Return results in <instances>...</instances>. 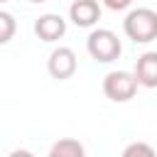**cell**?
<instances>
[{
	"mask_svg": "<svg viewBox=\"0 0 157 157\" xmlns=\"http://www.w3.org/2000/svg\"><path fill=\"white\" fill-rule=\"evenodd\" d=\"M103 93L113 103H128L137 93V78L132 71H110L103 78Z\"/></svg>",
	"mask_w": 157,
	"mask_h": 157,
	"instance_id": "3957f363",
	"label": "cell"
},
{
	"mask_svg": "<svg viewBox=\"0 0 157 157\" xmlns=\"http://www.w3.org/2000/svg\"><path fill=\"white\" fill-rule=\"evenodd\" d=\"M7 157H34V152H29V150H22V147H20V150H12Z\"/></svg>",
	"mask_w": 157,
	"mask_h": 157,
	"instance_id": "7c38bea8",
	"label": "cell"
},
{
	"mask_svg": "<svg viewBox=\"0 0 157 157\" xmlns=\"http://www.w3.org/2000/svg\"><path fill=\"white\" fill-rule=\"evenodd\" d=\"M34 34L42 42H56L66 34V20L56 12H44L34 20Z\"/></svg>",
	"mask_w": 157,
	"mask_h": 157,
	"instance_id": "5b68a950",
	"label": "cell"
},
{
	"mask_svg": "<svg viewBox=\"0 0 157 157\" xmlns=\"http://www.w3.org/2000/svg\"><path fill=\"white\" fill-rule=\"evenodd\" d=\"M29 2H47V0H29Z\"/></svg>",
	"mask_w": 157,
	"mask_h": 157,
	"instance_id": "4fadbf2b",
	"label": "cell"
},
{
	"mask_svg": "<svg viewBox=\"0 0 157 157\" xmlns=\"http://www.w3.org/2000/svg\"><path fill=\"white\" fill-rule=\"evenodd\" d=\"M86 49L91 54V59L101 61V64H110L120 56L123 52V44L118 39V34L113 29H105V27H96L88 32L86 37Z\"/></svg>",
	"mask_w": 157,
	"mask_h": 157,
	"instance_id": "7a4b0ae2",
	"label": "cell"
},
{
	"mask_svg": "<svg viewBox=\"0 0 157 157\" xmlns=\"http://www.w3.org/2000/svg\"><path fill=\"white\" fill-rule=\"evenodd\" d=\"M15 32H17L15 17L10 12H5V10H0V44H7L15 37Z\"/></svg>",
	"mask_w": 157,
	"mask_h": 157,
	"instance_id": "9c48e42d",
	"label": "cell"
},
{
	"mask_svg": "<svg viewBox=\"0 0 157 157\" xmlns=\"http://www.w3.org/2000/svg\"><path fill=\"white\" fill-rule=\"evenodd\" d=\"M47 157H86V147L76 137H61L49 147Z\"/></svg>",
	"mask_w": 157,
	"mask_h": 157,
	"instance_id": "ba28073f",
	"label": "cell"
},
{
	"mask_svg": "<svg viewBox=\"0 0 157 157\" xmlns=\"http://www.w3.org/2000/svg\"><path fill=\"white\" fill-rule=\"evenodd\" d=\"M2 2H10V0H0V5H2Z\"/></svg>",
	"mask_w": 157,
	"mask_h": 157,
	"instance_id": "5bb4252c",
	"label": "cell"
},
{
	"mask_svg": "<svg viewBox=\"0 0 157 157\" xmlns=\"http://www.w3.org/2000/svg\"><path fill=\"white\" fill-rule=\"evenodd\" d=\"M120 157H157V152H155V147L150 145V142H130L125 150H123V155Z\"/></svg>",
	"mask_w": 157,
	"mask_h": 157,
	"instance_id": "30bf717a",
	"label": "cell"
},
{
	"mask_svg": "<svg viewBox=\"0 0 157 157\" xmlns=\"http://www.w3.org/2000/svg\"><path fill=\"white\" fill-rule=\"evenodd\" d=\"M135 78L137 86L145 88H157V52H145L135 61Z\"/></svg>",
	"mask_w": 157,
	"mask_h": 157,
	"instance_id": "52a82bcc",
	"label": "cell"
},
{
	"mask_svg": "<svg viewBox=\"0 0 157 157\" xmlns=\"http://www.w3.org/2000/svg\"><path fill=\"white\" fill-rule=\"evenodd\" d=\"M78 69V59H76V52L71 47H56L52 49L49 59H47V71L52 74V78H59V81H66L76 74Z\"/></svg>",
	"mask_w": 157,
	"mask_h": 157,
	"instance_id": "277c9868",
	"label": "cell"
},
{
	"mask_svg": "<svg viewBox=\"0 0 157 157\" xmlns=\"http://www.w3.org/2000/svg\"><path fill=\"white\" fill-rule=\"evenodd\" d=\"M69 20L76 27H93L101 20V2L98 0H74L69 5Z\"/></svg>",
	"mask_w": 157,
	"mask_h": 157,
	"instance_id": "8992f818",
	"label": "cell"
},
{
	"mask_svg": "<svg viewBox=\"0 0 157 157\" xmlns=\"http://www.w3.org/2000/svg\"><path fill=\"white\" fill-rule=\"evenodd\" d=\"M123 32L135 44H147L157 39V12L152 7H135L123 20Z\"/></svg>",
	"mask_w": 157,
	"mask_h": 157,
	"instance_id": "6da1fadb",
	"label": "cell"
},
{
	"mask_svg": "<svg viewBox=\"0 0 157 157\" xmlns=\"http://www.w3.org/2000/svg\"><path fill=\"white\" fill-rule=\"evenodd\" d=\"M108 10H113V12H118V10H128L130 5H132V0H101Z\"/></svg>",
	"mask_w": 157,
	"mask_h": 157,
	"instance_id": "8fae6325",
	"label": "cell"
}]
</instances>
